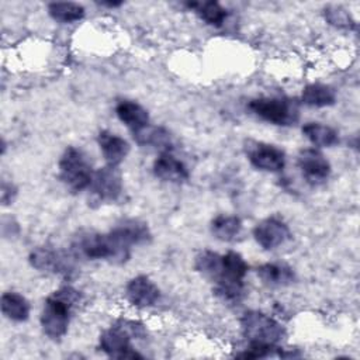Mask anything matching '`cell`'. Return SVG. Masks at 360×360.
<instances>
[{
	"label": "cell",
	"mask_w": 360,
	"mask_h": 360,
	"mask_svg": "<svg viewBox=\"0 0 360 360\" xmlns=\"http://www.w3.org/2000/svg\"><path fill=\"white\" fill-rule=\"evenodd\" d=\"M245 153L250 165L262 172L278 173L285 166V153L276 145L262 141H246Z\"/></svg>",
	"instance_id": "9c48e42d"
},
{
	"label": "cell",
	"mask_w": 360,
	"mask_h": 360,
	"mask_svg": "<svg viewBox=\"0 0 360 360\" xmlns=\"http://www.w3.org/2000/svg\"><path fill=\"white\" fill-rule=\"evenodd\" d=\"M28 260L34 269L42 273L58 274L66 278L72 277L76 270L75 255L70 250L65 252L53 246H38L32 249Z\"/></svg>",
	"instance_id": "52a82bcc"
},
{
	"label": "cell",
	"mask_w": 360,
	"mask_h": 360,
	"mask_svg": "<svg viewBox=\"0 0 360 360\" xmlns=\"http://www.w3.org/2000/svg\"><path fill=\"white\" fill-rule=\"evenodd\" d=\"M80 301V291L72 285H63L49 294L39 316L42 332L52 340L62 339L68 332L72 312Z\"/></svg>",
	"instance_id": "7a4b0ae2"
},
{
	"label": "cell",
	"mask_w": 360,
	"mask_h": 360,
	"mask_svg": "<svg viewBox=\"0 0 360 360\" xmlns=\"http://www.w3.org/2000/svg\"><path fill=\"white\" fill-rule=\"evenodd\" d=\"M211 233L222 242L235 240L242 232V221L236 215L219 214L212 218L210 225Z\"/></svg>",
	"instance_id": "44dd1931"
},
{
	"label": "cell",
	"mask_w": 360,
	"mask_h": 360,
	"mask_svg": "<svg viewBox=\"0 0 360 360\" xmlns=\"http://www.w3.org/2000/svg\"><path fill=\"white\" fill-rule=\"evenodd\" d=\"M125 297L136 308H149L160 300V290L148 276L139 274L128 281Z\"/></svg>",
	"instance_id": "4fadbf2b"
},
{
	"label": "cell",
	"mask_w": 360,
	"mask_h": 360,
	"mask_svg": "<svg viewBox=\"0 0 360 360\" xmlns=\"http://www.w3.org/2000/svg\"><path fill=\"white\" fill-rule=\"evenodd\" d=\"M100 6L103 7H110V8H114V7H120L122 4V1H101L98 3Z\"/></svg>",
	"instance_id": "4316f807"
},
{
	"label": "cell",
	"mask_w": 360,
	"mask_h": 360,
	"mask_svg": "<svg viewBox=\"0 0 360 360\" xmlns=\"http://www.w3.org/2000/svg\"><path fill=\"white\" fill-rule=\"evenodd\" d=\"M115 114L118 120L132 132H138L148 127L149 122V112L148 110L141 105L138 101L122 98L118 100L115 104Z\"/></svg>",
	"instance_id": "5bb4252c"
},
{
	"label": "cell",
	"mask_w": 360,
	"mask_h": 360,
	"mask_svg": "<svg viewBox=\"0 0 360 360\" xmlns=\"http://www.w3.org/2000/svg\"><path fill=\"white\" fill-rule=\"evenodd\" d=\"M240 329L248 343L278 346L285 336L284 326L262 311H246L240 318Z\"/></svg>",
	"instance_id": "5b68a950"
},
{
	"label": "cell",
	"mask_w": 360,
	"mask_h": 360,
	"mask_svg": "<svg viewBox=\"0 0 360 360\" xmlns=\"http://www.w3.org/2000/svg\"><path fill=\"white\" fill-rule=\"evenodd\" d=\"M253 238L263 249L270 250L284 245L291 239L288 225L280 217H267L253 228Z\"/></svg>",
	"instance_id": "8fae6325"
},
{
	"label": "cell",
	"mask_w": 360,
	"mask_h": 360,
	"mask_svg": "<svg viewBox=\"0 0 360 360\" xmlns=\"http://www.w3.org/2000/svg\"><path fill=\"white\" fill-rule=\"evenodd\" d=\"M17 195V187L13 184V181H7L6 179H3L1 181V191H0V198H1V204L3 205H8L14 201Z\"/></svg>",
	"instance_id": "484cf974"
},
{
	"label": "cell",
	"mask_w": 360,
	"mask_h": 360,
	"mask_svg": "<svg viewBox=\"0 0 360 360\" xmlns=\"http://www.w3.org/2000/svg\"><path fill=\"white\" fill-rule=\"evenodd\" d=\"M145 326L132 319H118L98 338V349L111 359H142L143 356L134 347L132 339H143Z\"/></svg>",
	"instance_id": "3957f363"
},
{
	"label": "cell",
	"mask_w": 360,
	"mask_h": 360,
	"mask_svg": "<svg viewBox=\"0 0 360 360\" xmlns=\"http://www.w3.org/2000/svg\"><path fill=\"white\" fill-rule=\"evenodd\" d=\"M84 7L75 1H53L48 4V14L59 22H76L84 17Z\"/></svg>",
	"instance_id": "cb8c5ba5"
},
{
	"label": "cell",
	"mask_w": 360,
	"mask_h": 360,
	"mask_svg": "<svg viewBox=\"0 0 360 360\" xmlns=\"http://www.w3.org/2000/svg\"><path fill=\"white\" fill-rule=\"evenodd\" d=\"M97 143L100 146L105 165L120 166V163L124 162V159L129 153V143L118 134H114L107 129L98 132Z\"/></svg>",
	"instance_id": "9a60e30c"
},
{
	"label": "cell",
	"mask_w": 360,
	"mask_h": 360,
	"mask_svg": "<svg viewBox=\"0 0 360 360\" xmlns=\"http://www.w3.org/2000/svg\"><path fill=\"white\" fill-rule=\"evenodd\" d=\"M260 281L267 287H285L295 281V271L285 263H263L256 269Z\"/></svg>",
	"instance_id": "2e32d148"
},
{
	"label": "cell",
	"mask_w": 360,
	"mask_h": 360,
	"mask_svg": "<svg viewBox=\"0 0 360 360\" xmlns=\"http://www.w3.org/2000/svg\"><path fill=\"white\" fill-rule=\"evenodd\" d=\"M248 108L260 120L280 127L294 125L300 118L298 103L285 97H256Z\"/></svg>",
	"instance_id": "8992f818"
},
{
	"label": "cell",
	"mask_w": 360,
	"mask_h": 360,
	"mask_svg": "<svg viewBox=\"0 0 360 360\" xmlns=\"http://www.w3.org/2000/svg\"><path fill=\"white\" fill-rule=\"evenodd\" d=\"M325 20L340 30H352L356 27V21L350 15V13L342 6H328L323 11Z\"/></svg>",
	"instance_id": "d4e9b609"
},
{
	"label": "cell",
	"mask_w": 360,
	"mask_h": 360,
	"mask_svg": "<svg viewBox=\"0 0 360 360\" xmlns=\"http://www.w3.org/2000/svg\"><path fill=\"white\" fill-rule=\"evenodd\" d=\"M91 200L103 202H114L122 194V173L118 166L105 165L94 172L90 183Z\"/></svg>",
	"instance_id": "ba28073f"
},
{
	"label": "cell",
	"mask_w": 360,
	"mask_h": 360,
	"mask_svg": "<svg viewBox=\"0 0 360 360\" xmlns=\"http://www.w3.org/2000/svg\"><path fill=\"white\" fill-rule=\"evenodd\" d=\"M297 166L304 180L311 186L325 183L330 176V163L316 148H305L297 156Z\"/></svg>",
	"instance_id": "30bf717a"
},
{
	"label": "cell",
	"mask_w": 360,
	"mask_h": 360,
	"mask_svg": "<svg viewBox=\"0 0 360 360\" xmlns=\"http://www.w3.org/2000/svg\"><path fill=\"white\" fill-rule=\"evenodd\" d=\"M112 229L131 246L148 245L152 239L149 226L136 218H124L118 221Z\"/></svg>",
	"instance_id": "e0dca14e"
},
{
	"label": "cell",
	"mask_w": 360,
	"mask_h": 360,
	"mask_svg": "<svg viewBox=\"0 0 360 360\" xmlns=\"http://www.w3.org/2000/svg\"><path fill=\"white\" fill-rule=\"evenodd\" d=\"M302 135L316 148H330L339 142V134L335 128L322 122H307L301 128Z\"/></svg>",
	"instance_id": "ffe728a7"
},
{
	"label": "cell",
	"mask_w": 360,
	"mask_h": 360,
	"mask_svg": "<svg viewBox=\"0 0 360 360\" xmlns=\"http://www.w3.org/2000/svg\"><path fill=\"white\" fill-rule=\"evenodd\" d=\"M155 177L172 184H181L188 180L190 170L187 165L180 160L172 150L160 152L152 166Z\"/></svg>",
	"instance_id": "7c38bea8"
},
{
	"label": "cell",
	"mask_w": 360,
	"mask_h": 360,
	"mask_svg": "<svg viewBox=\"0 0 360 360\" xmlns=\"http://www.w3.org/2000/svg\"><path fill=\"white\" fill-rule=\"evenodd\" d=\"M60 181L73 193H80L90 187L94 170L86 153L76 148L68 146L58 162Z\"/></svg>",
	"instance_id": "277c9868"
},
{
	"label": "cell",
	"mask_w": 360,
	"mask_h": 360,
	"mask_svg": "<svg viewBox=\"0 0 360 360\" xmlns=\"http://www.w3.org/2000/svg\"><path fill=\"white\" fill-rule=\"evenodd\" d=\"M131 246L112 229L105 233L82 229L70 243V252L76 259L108 260L111 263H125L131 257Z\"/></svg>",
	"instance_id": "6da1fadb"
},
{
	"label": "cell",
	"mask_w": 360,
	"mask_h": 360,
	"mask_svg": "<svg viewBox=\"0 0 360 360\" xmlns=\"http://www.w3.org/2000/svg\"><path fill=\"white\" fill-rule=\"evenodd\" d=\"M0 307L3 315L14 322H24L30 316V302L28 300L15 291H6L1 295Z\"/></svg>",
	"instance_id": "ac0fdd59"
},
{
	"label": "cell",
	"mask_w": 360,
	"mask_h": 360,
	"mask_svg": "<svg viewBox=\"0 0 360 360\" xmlns=\"http://www.w3.org/2000/svg\"><path fill=\"white\" fill-rule=\"evenodd\" d=\"M186 6L188 8H191L202 21H205L207 24H210L212 27H221L228 17L226 8L221 3L214 1V0L188 1V3H186Z\"/></svg>",
	"instance_id": "603a6c76"
},
{
	"label": "cell",
	"mask_w": 360,
	"mask_h": 360,
	"mask_svg": "<svg viewBox=\"0 0 360 360\" xmlns=\"http://www.w3.org/2000/svg\"><path fill=\"white\" fill-rule=\"evenodd\" d=\"M132 135H134L136 143H139L141 146L155 148V149H159L160 152L173 149L172 135L163 127H153L149 124L148 127H145L143 129H141Z\"/></svg>",
	"instance_id": "d6986e66"
},
{
	"label": "cell",
	"mask_w": 360,
	"mask_h": 360,
	"mask_svg": "<svg viewBox=\"0 0 360 360\" xmlns=\"http://www.w3.org/2000/svg\"><path fill=\"white\" fill-rule=\"evenodd\" d=\"M301 101L309 107H329L336 103V91L323 83H311L302 89Z\"/></svg>",
	"instance_id": "7402d4cb"
}]
</instances>
